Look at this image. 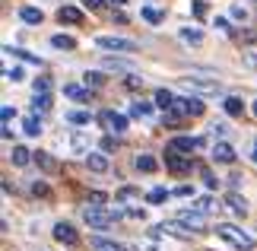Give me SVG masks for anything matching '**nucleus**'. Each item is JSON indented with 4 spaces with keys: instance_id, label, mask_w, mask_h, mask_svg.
Wrapping results in <instances>:
<instances>
[{
    "instance_id": "32",
    "label": "nucleus",
    "mask_w": 257,
    "mask_h": 251,
    "mask_svg": "<svg viewBox=\"0 0 257 251\" xmlns=\"http://www.w3.org/2000/svg\"><path fill=\"white\" fill-rule=\"evenodd\" d=\"M64 96L76 99V102H89V93H86V89H80V86H64Z\"/></svg>"
},
{
    "instance_id": "35",
    "label": "nucleus",
    "mask_w": 257,
    "mask_h": 251,
    "mask_svg": "<svg viewBox=\"0 0 257 251\" xmlns=\"http://www.w3.org/2000/svg\"><path fill=\"white\" fill-rule=\"evenodd\" d=\"M197 210H200V213H213V210H216V200L213 197H197Z\"/></svg>"
},
{
    "instance_id": "39",
    "label": "nucleus",
    "mask_w": 257,
    "mask_h": 251,
    "mask_svg": "<svg viewBox=\"0 0 257 251\" xmlns=\"http://www.w3.org/2000/svg\"><path fill=\"white\" fill-rule=\"evenodd\" d=\"M48 86H51V83H48V79L42 76V79H35V83H32V93H35V96H42V93H48Z\"/></svg>"
},
{
    "instance_id": "1",
    "label": "nucleus",
    "mask_w": 257,
    "mask_h": 251,
    "mask_svg": "<svg viewBox=\"0 0 257 251\" xmlns=\"http://www.w3.org/2000/svg\"><path fill=\"white\" fill-rule=\"evenodd\" d=\"M121 216L124 213H121V210H114V207H86L83 210L86 226H92V229H111Z\"/></svg>"
},
{
    "instance_id": "23",
    "label": "nucleus",
    "mask_w": 257,
    "mask_h": 251,
    "mask_svg": "<svg viewBox=\"0 0 257 251\" xmlns=\"http://www.w3.org/2000/svg\"><path fill=\"white\" fill-rule=\"evenodd\" d=\"M175 99L169 89H156V108H162V112H169V108H175Z\"/></svg>"
},
{
    "instance_id": "27",
    "label": "nucleus",
    "mask_w": 257,
    "mask_h": 251,
    "mask_svg": "<svg viewBox=\"0 0 257 251\" xmlns=\"http://www.w3.org/2000/svg\"><path fill=\"white\" fill-rule=\"evenodd\" d=\"M4 51H7V54H13V57H23V61H29V64H38V67H42V57L29 54V51H23V48H13V45H7Z\"/></svg>"
},
{
    "instance_id": "44",
    "label": "nucleus",
    "mask_w": 257,
    "mask_h": 251,
    "mask_svg": "<svg viewBox=\"0 0 257 251\" xmlns=\"http://www.w3.org/2000/svg\"><path fill=\"white\" fill-rule=\"evenodd\" d=\"M131 197H137V188H121L117 191V200H131Z\"/></svg>"
},
{
    "instance_id": "19",
    "label": "nucleus",
    "mask_w": 257,
    "mask_h": 251,
    "mask_svg": "<svg viewBox=\"0 0 257 251\" xmlns=\"http://www.w3.org/2000/svg\"><path fill=\"white\" fill-rule=\"evenodd\" d=\"M225 207H229L235 216H244V213H248V204H244V197H238L235 191H232V194H225Z\"/></svg>"
},
{
    "instance_id": "5",
    "label": "nucleus",
    "mask_w": 257,
    "mask_h": 251,
    "mask_svg": "<svg viewBox=\"0 0 257 251\" xmlns=\"http://www.w3.org/2000/svg\"><path fill=\"white\" fill-rule=\"evenodd\" d=\"M175 112L181 118H200L203 115V102L197 96H178L175 99Z\"/></svg>"
},
{
    "instance_id": "36",
    "label": "nucleus",
    "mask_w": 257,
    "mask_h": 251,
    "mask_svg": "<svg viewBox=\"0 0 257 251\" xmlns=\"http://www.w3.org/2000/svg\"><path fill=\"white\" fill-rule=\"evenodd\" d=\"M210 134L222 140L225 134H229V124H225V121H213V124H210Z\"/></svg>"
},
{
    "instance_id": "17",
    "label": "nucleus",
    "mask_w": 257,
    "mask_h": 251,
    "mask_svg": "<svg viewBox=\"0 0 257 251\" xmlns=\"http://www.w3.org/2000/svg\"><path fill=\"white\" fill-rule=\"evenodd\" d=\"M19 19H23L26 26H38V23L45 19V13H42L38 7H19Z\"/></svg>"
},
{
    "instance_id": "14",
    "label": "nucleus",
    "mask_w": 257,
    "mask_h": 251,
    "mask_svg": "<svg viewBox=\"0 0 257 251\" xmlns=\"http://www.w3.org/2000/svg\"><path fill=\"white\" fill-rule=\"evenodd\" d=\"M57 19H61V23H67V26H80V23H83V10L64 4L61 10H57Z\"/></svg>"
},
{
    "instance_id": "49",
    "label": "nucleus",
    "mask_w": 257,
    "mask_h": 251,
    "mask_svg": "<svg viewBox=\"0 0 257 251\" xmlns=\"http://www.w3.org/2000/svg\"><path fill=\"white\" fill-rule=\"evenodd\" d=\"M108 4H114V7H124V4H127V0H108Z\"/></svg>"
},
{
    "instance_id": "12",
    "label": "nucleus",
    "mask_w": 257,
    "mask_h": 251,
    "mask_svg": "<svg viewBox=\"0 0 257 251\" xmlns=\"http://www.w3.org/2000/svg\"><path fill=\"white\" fill-rule=\"evenodd\" d=\"M54 238H57L61 245H76V242H80V235H76V229H73L70 223H57V226H54Z\"/></svg>"
},
{
    "instance_id": "30",
    "label": "nucleus",
    "mask_w": 257,
    "mask_h": 251,
    "mask_svg": "<svg viewBox=\"0 0 257 251\" xmlns=\"http://www.w3.org/2000/svg\"><path fill=\"white\" fill-rule=\"evenodd\" d=\"M83 83H86V86H95V89H98V86H105V76L98 73V70H86Z\"/></svg>"
},
{
    "instance_id": "51",
    "label": "nucleus",
    "mask_w": 257,
    "mask_h": 251,
    "mask_svg": "<svg viewBox=\"0 0 257 251\" xmlns=\"http://www.w3.org/2000/svg\"><path fill=\"white\" fill-rule=\"evenodd\" d=\"M251 115H254V118H257V102H251Z\"/></svg>"
},
{
    "instance_id": "33",
    "label": "nucleus",
    "mask_w": 257,
    "mask_h": 251,
    "mask_svg": "<svg viewBox=\"0 0 257 251\" xmlns=\"http://www.w3.org/2000/svg\"><path fill=\"white\" fill-rule=\"evenodd\" d=\"M146 200H150V204H165V200H169V191H165V188H153L150 194H146Z\"/></svg>"
},
{
    "instance_id": "24",
    "label": "nucleus",
    "mask_w": 257,
    "mask_h": 251,
    "mask_svg": "<svg viewBox=\"0 0 257 251\" xmlns=\"http://www.w3.org/2000/svg\"><path fill=\"white\" fill-rule=\"evenodd\" d=\"M51 48H57V51H73L76 38H70V35H51Z\"/></svg>"
},
{
    "instance_id": "9",
    "label": "nucleus",
    "mask_w": 257,
    "mask_h": 251,
    "mask_svg": "<svg viewBox=\"0 0 257 251\" xmlns=\"http://www.w3.org/2000/svg\"><path fill=\"white\" fill-rule=\"evenodd\" d=\"M178 219H181V223H187V226L194 229V232H203V226H206V213H200L197 207L181 210V213H178Z\"/></svg>"
},
{
    "instance_id": "29",
    "label": "nucleus",
    "mask_w": 257,
    "mask_h": 251,
    "mask_svg": "<svg viewBox=\"0 0 257 251\" xmlns=\"http://www.w3.org/2000/svg\"><path fill=\"white\" fill-rule=\"evenodd\" d=\"M35 165H42L45 172H54V169H57V162L51 159V153H42V149L35 153Z\"/></svg>"
},
{
    "instance_id": "21",
    "label": "nucleus",
    "mask_w": 257,
    "mask_h": 251,
    "mask_svg": "<svg viewBox=\"0 0 257 251\" xmlns=\"http://www.w3.org/2000/svg\"><path fill=\"white\" fill-rule=\"evenodd\" d=\"M64 118H67V124H73V127H86L89 121H92V115L83 112V108H73V112H67Z\"/></svg>"
},
{
    "instance_id": "8",
    "label": "nucleus",
    "mask_w": 257,
    "mask_h": 251,
    "mask_svg": "<svg viewBox=\"0 0 257 251\" xmlns=\"http://www.w3.org/2000/svg\"><path fill=\"white\" fill-rule=\"evenodd\" d=\"M165 165H169L172 172H191V169H194V159L191 156H181L178 149H169V153H165Z\"/></svg>"
},
{
    "instance_id": "11",
    "label": "nucleus",
    "mask_w": 257,
    "mask_h": 251,
    "mask_svg": "<svg viewBox=\"0 0 257 251\" xmlns=\"http://www.w3.org/2000/svg\"><path fill=\"white\" fill-rule=\"evenodd\" d=\"M200 143H203L200 137H172L169 140V149H178V153H187V156H191Z\"/></svg>"
},
{
    "instance_id": "47",
    "label": "nucleus",
    "mask_w": 257,
    "mask_h": 251,
    "mask_svg": "<svg viewBox=\"0 0 257 251\" xmlns=\"http://www.w3.org/2000/svg\"><path fill=\"white\" fill-rule=\"evenodd\" d=\"M244 61H248V67H257V51H248V57H244Z\"/></svg>"
},
{
    "instance_id": "15",
    "label": "nucleus",
    "mask_w": 257,
    "mask_h": 251,
    "mask_svg": "<svg viewBox=\"0 0 257 251\" xmlns=\"http://www.w3.org/2000/svg\"><path fill=\"white\" fill-rule=\"evenodd\" d=\"M105 70H114V73H134V64L124 61V57H102Z\"/></svg>"
},
{
    "instance_id": "20",
    "label": "nucleus",
    "mask_w": 257,
    "mask_h": 251,
    "mask_svg": "<svg viewBox=\"0 0 257 251\" xmlns=\"http://www.w3.org/2000/svg\"><path fill=\"white\" fill-rule=\"evenodd\" d=\"M32 159H35V153H29L26 146H13V153H10V162H13V165H19V169H23V165H29Z\"/></svg>"
},
{
    "instance_id": "43",
    "label": "nucleus",
    "mask_w": 257,
    "mask_h": 251,
    "mask_svg": "<svg viewBox=\"0 0 257 251\" xmlns=\"http://www.w3.org/2000/svg\"><path fill=\"white\" fill-rule=\"evenodd\" d=\"M127 86H131V89H140V86H143V76H137V73H127Z\"/></svg>"
},
{
    "instance_id": "4",
    "label": "nucleus",
    "mask_w": 257,
    "mask_h": 251,
    "mask_svg": "<svg viewBox=\"0 0 257 251\" xmlns=\"http://www.w3.org/2000/svg\"><path fill=\"white\" fill-rule=\"evenodd\" d=\"M181 83L194 93H203V96H222V83L213 76H181Z\"/></svg>"
},
{
    "instance_id": "48",
    "label": "nucleus",
    "mask_w": 257,
    "mask_h": 251,
    "mask_svg": "<svg viewBox=\"0 0 257 251\" xmlns=\"http://www.w3.org/2000/svg\"><path fill=\"white\" fill-rule=\"evenodd\" d=\"M83 4H86L89 10H98V7H102V0H83Z\"/></svg>"
},
{
    "instance_id": "2",
    "label": "nucleus",
    "mask_w": 257,
    "mask_h": 251,
    "mask_svg": "<svg viewBox=\"0 0 257 251\" xmlns=\"http://www.w3.org/2000/svg\"><path fill=\"white\" fill-rule=\"evenodd\" d=\"M216 235L222 242H229L232 248H241V251H251L254 248V235H248L241 226H232V223H216Z\"/></svg>"
},
{
    "instance_id": "26",
    "label": "nucleus",
    "mask_w": 257,
    "mask_h": 251,
    "mask_svg": "<svg viewBox=\"0 0 257 251\" xmlns=\"http://www.w3.org/2000/svg\"><path fill=\"white\" fill-rule=\"evenodd\" d=\"M178 35H181V42H187V45H203V32H200V29H191V26H187Z\"/></svg>"
},
{
    "instance_id": "7",
    "label": "nucleus",
    "mask_w": 257,
    "mask_h": 251,
    "mask_svg": "<svg viewBox=\"0 0 257 251\" xmlns=\"http://www.w3.org/2000/svg\"><path fill=\"white\" fill-rule=\"evenodd\" d=\"M213 162H219V165H232L235 162V146L229 140H216L213 143Z\"/></svg>"
},
{
    "instance_id": "13",
    "label": "nucleus",
    "mask_w": 257,
    "mask_h": 251,
    "mask_svg": "<svg viewBox=\"0 0 257 251\" xmlns=\"http://www.w3.org/2000/svg\"><path fill=\"white\" fill-rule=\"evenodd\" d=\"M86 165H89V172H108V156L102 153V149H89Z\"/></svg>"
},
{
    "instance_id": "41",
    "label": "nucleus",
    "mask_w": 257,
    "mask_h": 251,
    "mask_svg": "<svg viewBox=\"0 0 257 251\" xmlns=\"http://www.w3.org/2000/svg\"><path fill=\"white\" fill-rule=\"evenodd\" d=\"M232 19H241V23H244V19H248V10L235 4V7H232Z\"/></svg>"
},
{
    "instance_id": "16",
    "label": "nucleus",
    "mask_w": 257,
    "mask_h": 251,
    "mask_svg": "<svg viewBox=\"0 0 257 251\" xmlns=\"http://www.w3.org/2000/svg\"><path fill=\"white\" fill-rule=\"evenodd\" d=\"M134 169H137V172H146V175H150V172H156V169H159V159L150 156V153H140V156L134 159Z\"/></svg>"
},
{
    "instance_id": "45",
    "label": "nucleus",
    "mask_w": 257,
    "mask_h": 251,
    "mask_svg": "<svg viewBox=\"0 0 257 251\" xmlns=\"http://www.w3.org/2000/svg\"><path fill=\"white\" fill-rule=\"evenodd\" d=\"M127 216H134V219H143V216H146V210H143V207H131V210H127Z\"/></svg>"
},
{
    "instance_id": "25",
    "label": "nucleus",
    "mask_w": 257,
    "mask_h": 251,
    "mask_svg": "<svg viewBox=\"0 0 257 251\" xmlns=\"http://www.w3.org/2000/svg\"><path fill=\"white\" fill-rule=\"evenodd\" d=\"M23 134L26 137H38V134H42V121H38V115H29L23 121Z\"/></svg>"
},
{
    "instance_id": "40",
    "label": "nucleus",
    "mask_w": 257,
    "mask_h": 251,
    "mask_svg": "<svg viewBox=\"0 0 257 251\" xmlns=\"http://www.w3.org/2000/svg\"><path fill=\"white\" fill-rule=\"evenodd\" d=\"M194 16H197V19L206 16V0H194Z\"/></svg>"
},
{
    "instance_id": "18",
    "label": "nucleus",
    "mask_w": 257,
    "mask_h": 251,
    "mask_svg": "<svg viewBox=\"0 0 257 251\" xmlns=\"http://www.w3.org/2000/svg\"><path fill=\"white\" fill-rule=\"evenodd\" d=\"M222 112L229 115V118H238V115L244 112V102H241L238 96H225V99H222Z\"/></svg>"
},
{
    "instance_id": "50",
    "label": "nucleus",
    "mask_w": 257,
    "mask_h": 251,
    "mask_svg": "<svg viewBox=\"0 0 257 251\" xmlns=\"http://www.w3.org/2000/svg\"><path fill=\"white\" fill-rule=\"evenodd\" d=\"M251 159H254V162H257V143H254V149H251Z\"/></svg>"
},
{
    "instance_id": "42",
    "label": "nucleus",
    "mask_w": 257,
    "mask_h": 251,
    "mask_svg": "<svg viewBox=\"0 0 257 251\" xmlns=\"http://www.w3.org/2000/svg\"><path fill=\"white\" fill-rule=\"evenodd\" d=\"M172 194H178V197H194V188L191 185H181V188H175Z\"/></svg>"
},
{
    "instance_id": "38",
    "label": "nucleus",
    "mask_w": 257,
    "mask_h": 251,
    "mask_svg": "<svg viewBox=\"0 0 257 251\" xmlns=\"http://www.w3.org/2000/svg\"><path fill=\"white\" fill-rule=\"evenodd\" d=\"M0 118H4V124H10L16 118V108L13 105H4V108H0Z\"/></svg>"
},
{
    "instance_id": "31",
    "label": "nucleus",
    "mask_w": 257,
    "mask_h": 251,
    "mask_svg": "<svg viewBox=\"0 0 257 251\" xmlns=\"http://www.w3.org/2000/svg\"><path fill=\"white\" fill-rule=\"evenodd\" d=\"M48 108H51V96H48V93L35 96V108H32V112H35V115H45Z\"/></svg>"
},
{
    "instance_id": "3",
    "label": "nucleus",
    "mask_w": 257,
    "mask_h": 251,
    "mask_svg": "<svg viewBox=\"0 0 257 251\" xmlns=\"http://www.w3.org/2000/svg\"><path fill=\"white\" fill-rule=\"evenodd\" d=\"M95 48H102L108 54H134L137 42L134 38H124V35H95Z\"/></svg>"
},
{
    "instance_id": "6",
    "label": "nucleus",
    "mask_w": 257,
    "mask_h": 251,
    "mask_svg": "<svg viewBox=\"0 0 257 251\" xmlns=\"http://www.w3.org/2000/svg\"><path fill=\"white\" fill-rule=\"evenodd\" d=\"M165 232H172V235H178V238H191L194 229L187 226V223H181V219H175V223H159V226L153 229V238H159V235H165Z\"/></svg>"
},
{
    "instance_id": "28",
    "label": "nucleus",
    "mask_w": 257,
    "mask_h": 251,
    "mask_svg": "<svg viewBox=\"0 0 257 251\" xmlns=\"http://www.w3.org/2000/svg\"><path fill=\"white\" fill-rule=\"evenodd\" d=\"M131 115H134V118H150V115H153V105L143 102V99H137V102L131 105Z\"/></svg>"
},
{
    "instance_id": "46",
    "label": "nucleus",
    "mask_w": 257,
    "mask_h": 251,
    "mask_svg": "<svg viewBox=\"0 0 257 251\" xmlns=\"http://www.w3.org/2000/svg\"><path fill=\"white\" fill-rule=\"evenodd\" d=\"M105 194H98V191H92V194H89V204H105Z\"/></svg>"
},
{
    "instance_id": "10",
    "label": "nucleus",
    "mask_w": 257,
    "mask_h": 251,
    "mask_svg": "<svg viewBox=\"0 0 257 251\" xmlns=\"http://www.w3.org/2000/svg\"><path fill=\"white\" fill-rule=\"evenodd\" d=\"M102 124L111 130V134H124V130H127V115H121V112H102Z\"/></svg>"
},
{
    "instance_id": "37",
    "label": "nucleus",
    "mask_w": 257,
    "mask_h": 251,
    "mask_svg": "<svg viewBox=\"0 0 257 251\" xmlns=\"http://www.w3.org/2000/svg\"><path fill=\"white\" fill-rule=\"evenodd\" d=\"M4 76L10 79V83H19V79H23V70H19V67H10V70H4Z\"/></svg>"
},
{
    "instance_id": "34",
    "label": "nucleus",
    "mask_w": 257,
    "mask_h": 251,
    "mask_svg": "<svg viewBox=\"0 0 257 251\" xmlns=\"http://www.w3.org/2000/svg\"><path fill=\"white\" fill-rule=\"evenodd\" d=\"M200 178H203V185L210 188V191H216V188H219V178H216V175L210 172V169H200Z\"/></svg>"
},
{
    "instance_id": "22",
    "label": "nucleus",
    "mask_w": 257,
    "mask_h": 251,
    "mask_svg": "<svg viewBox=\"0 0 257 251\" xmlns=\"http://www.w3.org/2000/svg\"><path fill=\"white\" fill-rule=\"evenodd\" d=\"M140 16H143L150 26H162V23H165V13H162V10H156V7H140Z\"/></svg>"
}]
</instances>
